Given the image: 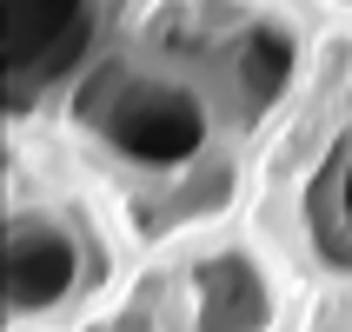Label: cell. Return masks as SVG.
<instances>
[{"instance_id":"2","label":"cell","mask_w":352,"mask_h":332,"mask_svg":"<svg viewBox=\"0 0 352 332\" xmlns=\"http://www.w3.org/2000/svg\"><path fill=\"white\" fill-rule=\"evenodd\" d=\"M80 20V0H7V34H14V60L34 47V40H54V34H74Z\"/></svg>"},{"instance_id":"1","label":"cell","mask_w":352,"mask_h":332,"mask_svg":"<svg viewBox=\"0 0 352 332\" xmlns=\"http://www.w3.org/2000/svg\"><path fill=\"white\" fill-rule=\"evenodd\" d=\"M113 140L140 159H179L199 146V107L179 93H133L113 113Z\"/></svg>"}]
</instances>
